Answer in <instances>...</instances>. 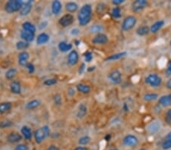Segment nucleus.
I'll use <instances>...</instances> for the list:
<instances>
[{
  "label": "nucleus",
  "instance_id": "obj_1",
  "mask_svg": "<svg viewBox=\"0 0 171 150\" xmlns=\"http://www.w3.org/2000/svg\"><path fill=\"white\" fill-rule=\"evenodd\" d=\"M92 17V7L90 5L85 4L81 7L78 14V19L81 26H85L90 23Z\"/></svg>",
  "mask_w": 171,
  "mask_h": 150
},
{
  "label": "nucleus",
  "instance_id": "obj_2",
  "mask_svg": "<svg viewBox=\"0 0 171 150\" xmlns=\"http://www.w3.org/2000/svg\"><path fill=\"white\" fill-rule=\"evenodd\" d=\"M24 6V2L22 0H10L7 2L5 5V10L7 13L12 14L18 12Z\"/></svg>",
  "mask_w": 171,
  "mask_h": 150
},
{
  "label": "nucleus",
  "instance_id": "obj_3",
  "mask_svg": "<svg viewBox=\"0 0 171 150\" xmlns=\"http://www.w3.org/2000/svg\"><path fill=\"white\" fill-rule=\"evenodd\" d=\"M50 134V128L48 126H43L40 127L34 133V138H35L37 143H41Z\"/></svg>",
  "mask_w": 171,
  "mask_h": 150
},
{
  "label": "nucleus",
  "instance_id": "obj_4",
  "mask_svg": "<svg viewBox=\"0 0 171 150\" xmlns=\"http://www.w3.org/2000/svg\"><path fill=\"white\" fill-rule=\"evenodd\" d=\"M145 83L151 87H158L161 85L162 78L156 74H150L146 77Z\"/></svg>",
  "mask_w": 171,
  "mask_h": 150
},
{
  "label": "nucleus",
  "instance_id": "obj_5",
  "mask_svg": "<svg viewBox=\"0 0 171 150\" xmlns=\"http://www.w3.org/2000/svg\"><path fill=\"white\" fill-rule=\"evenodd\" d=\"M137 23V18L135 16L129 15L125 17L122 24V30L123 31H129L135 27Z\"/></svg>",
  "mask_w": 171,
  "mask_h": 150
},
{
  "label": "nucleus",
  "instance_id": "obj_6",
  "mask_svg": "<svg viewBox=\"0 0 171 150\" xmlns=\"http://www.w3.org/2000/svg\"><path fill=\"white\" fill-rule=\"evenodd\" d=\"M148 6V2L146 0H136L132 4V10L135 13L142 12Z\"/></svg>",
  "mask_w": 171,
  "mask_h": 150
},
{
  "label": "nucleus",
  "instance_id": "obj_7",
  "mask_svg": "<svg viewBox=\"0 0 171 150\" xmlns=\"http://www.w3.org/2000/svg\"><path fill=\"white\" fill-rule=\"evenodd\" d=\"M123 143L127 147L133 148L139 144V139L135 136L132 135V134H128L123 138Z\"/></svg>",
  "mask_w": 171,
  "mask_h": 150
},
{
  "label": "nucleus",
  "instance_id": "obj_8",
  "mask_svg": "<svg viewBox=\"0 0 171 150\" xmlns=\"http://www.w3.org/2000/svg\"><path fill=\"white\" fill-rule=\"evenodd\" d=\"M74 22V17L71 14H66L63 15L59 21V23L62 27H66L70 26Z\"/></svg>",
  "mask_w": 171,
  "mask_h": 150
},
{
  "label": "nucleus",
  "instance_id": "obj_9",
  "mask_svg": "<svg viewBox=\"0 0 171 150\" xmlns=\"http://www.w3.org/2000/svg\"><path fill=\"white\" fill-rule=\"evenodd\" d=\"M110 81L114 84H119L122 82V74L118 70H115L109 74Z\"/></svg>",
  "mask_w": 171,
  "mask_h": 150
},
{
  "label": "nucleus",
  "instance_id": "obj_10",
  "mask_svg": "<svg viewBox=\"0 0 171 150\" xmlns=\"http://www.w3.org/2000/svg\"><path fill=\"white\" fill-rule=\"evenodd\" d=\"M108 39L107 36L104 34H97V36H95L94 37V39L92 40V43L95 45H103V44H106L107 43Z\"/></svg>",
  "mask_w": 171,
  "mask_h": 150
},
{
  "label": "nucleus",
  "instance_id": "obj_11",
  "mask_svg": "<svg viewBox=\"0 0 171 150\" xmlns=\"http://www.w3.org/2000/svg\"><path fill=\"white\" fill-rule=\"evenodd\" d=\"M78 59H79V55L78 53L76 50H71L69 52V55H68V63L70 65H76L78 62Z\"/></svg>",
  "mask_w": 171,
  "mask_h": 150
},
{
  "label": "nucleus",
  "instance_id": "obj_12",
  "mask_svg": "<svg viewBox=\"0 0 171 150\" xmlns=\"http://www.w3.org/2000/svg\"><path fill=\"white\" fill-rule=\"evenodd\" d=\"M158 104L164 108L170 107L171 105V95H165L160 96L158 99Z\"/></svg>",
  "mask_w": 171,
  "mask_h": 150
},
{
  "label": "nucleus",
  "instance_id": "obj_13",
  "mask_svg": "<svg viewBox=\"0 0 171 150\" xmlns=\"http://www.w3.org/2000/svg\"><path fill=\"white\" fill-rule=\"evenodd\" d=\"M29 53L27 52H22L21 53H19L18 55V64H20L21 66H26L28 62H27V60L29 59Z\"/></svg>",
  "mask_w": 171,
  "mask_h": 150
},
{
  "label": "nucleus",
  "instance_id": "obj_14",
  "mask_svg": "<svg viewBox=\"0 0 171 150\" xmlns=\"http://www.w3.org/2000/svg\"><path fill=\"white\" fill-rule=\"evenodd\" d=\"M31 9H32V2L29 0L24 3V6L20 11V15L22 16H26L31 12Z\"/></svg>",
  "mask_w": 171,
  "mask_h": 150
},
{
  "label": "nucleus",
  "instance_id": "obj_15",
  "mask_svg": "<svg viewBox=\"0 0 171 150\" xmlns=\"http://www.w3.org/2000/svg\"><path fill=\"white\" fill-rule=\"evenodd\" d=\"M22 139V135L18 133H11L7 137V140L10 143H15L20 142Z\"/></svg>",
  "mask_w": 171,
  "mask_h": 150
},
{
  "label": "nucleus",
  "instance_id": "obj_16",
  "mask_svg": "<svg viewBox=\"0 0 171 150\" xmlns=\"http://www.w3.org/2000/svg\"><path fill=\"white\" fill-rule=\"evenodd\" d=\"M164 21H158L154 23L151 26V27H150V32L153 33V34H156L157 32H158L164 27Z\"/></svg>",
  "mask_w": 171,
  "mask_h": 150
},
{
  "label": "nucleus",
  "instance_id": "obj_17",
  "mask_svg": "<svg viewBox=\"0 0 171 150\" xmlns=\"http://www.w3.org/2000/svg\"><path fill=\"white\" fill-rule=\"evenodd\" d=\"M21 37L25 42L29 43V42H32L34 40V34L25 30H22L21 31Z\"/></svg>",
  "mask_w": 171,
  "mask_h": 150
},
{
  "label": "nucleus",
  "instance_id": "obj_18",
  "mask_svg": "<svg viewBox=\"0 0 171 150\" xmlns=\"http://www.w3.org/2000/svg\"><path fill=\"white\" fill-rule=\"evenodd\" d=\"M50 40V36L46 33H41V34L38 35L37 39V43L38 45L45 44Z\"/></svg>",
  "mask_w": 171,
  "mask_h": 150
},
{
  "label": "nucleus",
  "instance_id": "obj_19",
  "mask_svg": "<svg viewBox=\"0 0 171 150\" xmlns=\"http://www.w3.org/2000/svg\"><path fill=\"white\" fill-rule=\"evenodd\" d=\"M10 90L14 94L21 93V83L18 81H14L10 84Z\"/></svg>",
  "mask_w": 171,
  "mask_h": 150
},
{
  "label": "nucleus",
  "instance_id": "obj_20",
  "mask_svg": "<svg viewBox=\"0 0 171 150\" xmlns=\"http://www.w3.org/2000/svg\"><path fill=\"white\" fill-rule=\"evenodd\" d=\"M160 125L159 123H158L157 121L153 122V123L150 124L148 127V130L150 134H156L157 132H158L160 130Z\"/></svg>",
  "mask_w": 171,
  "mask_h": 150
},
{
  "label": "nucleus",
  "instance_id": "obj_21",
  "mask_svg": "<svg viewBox=\"0 0 171 150\" xmlns=\"http://www.w3.org/2000/svg\"><path fill=\"white\" fill-rule=\"evenodd\" d=\"M88 112V108L85 104H81L78 106V112H77V117L78 118H82L87 115Z\"/></svg>",
  "mask_w": 171,
  "mask_h": 150
},
{
  "label": "nucleus",
  "instance_id": "obj_22",
  "mask_svg": "<svg viewBox=\"0 0 171 150\" xmlns=\"http://www.w3.org/2000/svg\"><path fill=\"white\" fill-rule=\"evenodd\" d=\"M22 27H23V30L27 31V32L33 33V34H35L36 32V27L33 24H31V22H24L22 24Z\"/></svg>",
  "mask_w": 171,
  "mask_h": 150
},
{
  "label": "nucleus",
  "instance_id": "obj_23",
  "mask_svg": "<svg viewBox=\"0 0 171 150\" xmlns=\"http://www.w3.org/2000/svg\"><path fill=\"white\" fill-rule=\"evenodd\" d=\"M59 49L62 52H67L72 49V45L71 43H67L66 42H60L59 43Z\"/></svg>",
  "mask_w": 171,
  "mask_h": 150
},
{
  "label": "nucleus",
  "instance_id": "obj_24",
  "mask_svg": "<svg viewBox=\"0 0 171 150\" xmlns=\"http://www.w3.org/2000/svg\"><path fill=\"white\" fill-rule=\"evenodd\" d=\"M150 32V28L148 27V26H140L136 30V34H137L139 36H146L149 34Z\"/></svg>",
  "mask_w": 171,
  "mask_h": 150
},
{
  "label": "nucleus",
  "instance_id": "obj_25",
  "mask_svg": "<svg viewBox=\"0 0 171 150\" xmlns=\"http://www.w3.org/2000/svg\"><path fill=\"white\" fill-rule=\"evenodd\" d=\"M103 30H104V27L100 24H94V25L90 26L89 28V32L90 34H100Z\"/></svg>",
  "mask_w": 171,
  "mask_h": 150
},
{
  "label": "nucleus",
  "instance_id": "obj_26",
  "mask_svg": "<svg viewBox=\"0 0 171 150\" xmlns=\"http://www.w3.org/2000/svg\"><path fill=\"white\" fill-rule=\"evenodd\" d=\"M62 9V4L59 1H53L52 3V12L54 15H58Z\"/></svg>",
  "mask_w": 171,
  "mask_h": 150
},
{
  "label": "nucleus",
  "instance_id": "obj_27",
  "mask_svg": "<svg viewBox=\"0 0 171 150\" xmlns=\"http://www.w3.org/2000/svg\"><path fill=\"white\" fill-rule=\"evenodd\" d=\"M21 132H22V134L26 139H31V137H32V132H31L30 127L27 126L22 127Z\"/></svg>",
  "mask_w": 171,
  "mask_h": 150
},
{
  "label": "nucleus",
  "instance_id": "obj_28",
  "mask_svg": "<svg viewBox=\"0 0 171 150\" xmlns=\"http://www.w3.org/2000/svg\"><path fill=\"white\" fill-rule=\"evenodd\" d=\"M77 90L78 92H81L83 94H88L90 92V87L87 84L84 83H79L77 85Z\"/></svg>",
  "mask_w": 171,
  "mask_h": 150
},
{
  "label": "nucleus",
  "instance_id": "obj_29",
  "mask_svg": "<svg viewBox=\"0 0 171 150\" xmlns=\"http://www.w3.org/2000/svg\"><path fill=\"white\" fill-rule=\"evenodd\" d=\"M78 8V6L76 4V2H67L66 4V11L69 13H73V12H76Z\"/></svg>",
  "mask_w": 171,
  "mask_h": 150
},
{
  "label": "nucleus",
  "instance_id": "obj_30",
  "mask_svg": "<svg viewBox=\"0 0 171 150\" xmlns=\"http://www.w3.org/2000/svg\"><path fill=\"white\" fill-rule=\"evenodd\" d=\"M127 55L126 52H119V53L116 54H113V55H110L108 58L106 59V61H115V60H118V59H120L123 57H125V55Z\"/></svg>",
  "mask_w": 171,
  "mask_h": 150
},
{
  "label": "nucleus",
  "instance_id": "obj_31",
  "mask_svg": "<svg viewBox=\"0 0 171 150\" xmlns=\"http://www.w3.org/2000/svg\"><path fill=\"white\" fill-rule=\"evenodd\" d=\"M12 108L11 102H2L0 103V114H4L9 111Z\"/></svg>",
  "mask_w": 171,
  "mask_h": 150
},
{
  "label": "nucleus",
  "instance_id": "obj_32",
  "mask_svg": "<svg viewBox=\"0 0 171 150\" xmlns=\"http://www.w3.org/2000/svg\"><path fill=\"white\" fill-rule=\"evenodd\" d=\"M144 101L146 102H152V101L156 100L158 99V95L157 93H154V92H151V93H146L144 94L143 96Z\"/></svg>",
  "mask_w": 171,
  "mask_h": 150
},
{
  "label": "nucleus",
  "instance_id": "obj_33",
  "mask_svg": "<svg viewBox=\"0 0 171 150\" xmlns=\"http://www.w3.org/2000/svg\"><path fill=\"white\" fill-rule=\"evenodd\" d=\"M40 104H41L40 100H38V99H34V100H31L27 102V103L26 104L25 108L27 109H35V108L38 107V106L40 105Z\"/></svg>",
  "mask_w": 171,
  "mask_h": 150
},
{
  "label": "nucleus",
  "instance_id": "obj_34",
  "mask_svg": "<svg viewBox=\"0 0 171 150\" xmlns=\"http://www.w3.org/2000/svg\"><path fill=\"white\" fill-rule=\"evenodd\" d=\"M17 74V70L15 68H10L6 71V77L7 80H12L15 78V77Z\"/></svg>",
  "mask_w": 171,
  "mask_h": 150
},
{
  "label": "nucleus",
  "instance_id": "obj_35",
  "mask_svg": "<svg viewBox=\"0 0 171 150\" xmlns=\"http://www.w3.org/2000/svg\"><path fill=\"white\" fill-rule=\"evenodd\" d=\"M111 15H112L113 17H114V18L118 19L120 18L122 16L121 15V8H120V7H115L114 8H113L112 12H111Z\"/></svg>",
  "mask_w": 171,
  "mask_h": 150
},
{
  "label": "nucleus",
  "instance_id": "obj_36",
  "mask_svg": "<svg viewBox=\"0 0 171 150\" xmlns=\"http://www.w3.org/2000/svg\"><path fill=\"white\" fill-rule=\"evenodd\" d=\"M29 47V43L25 41H19L16 43V48L18 50H23L26 49Z\"/></svg>",
  "mask_w": 171,
  "mask_h": 150
},
{
  "label": "nucleus",
  "instance_id": "obj_37",
  "mask_svg": "<svg viewBox=\"0 0 171 150\" xmlns=\"http://www.w3.org/2000/svg\"><path fill=\"white\" fill-rule=\"evenodd\" d=\"M90 142V138L88 137V136H84V137H81V138L78 140V143L81 146H86L88 145L89 143Z\"/></svg>",
  "mask_w": 171,
  "mask_h": 150
},
{
  "label": "nucleus",
  "instance_id": "obj_38",
  "mask_svg": "<svg viewBox=\"0 0 171 150\" xmlns=\"http://www.w3.org/2000/svg\"><path fill=\"white\" fill-rule=\"evenodd\" d=\"M13 125V123L11 121H8V120H5L0 122V128L4 129L7 128V127H10Z\"/></svg>",
  "mask_w": 171,
  "mask_h": 150
},
{
  "label": "nucleus",
  "instance_id": "obj_39",
  "mask_svg": "<svg viewBox=\"0 0 171 150\" xmlns=\"http://www.w3.org/2000/svg\"><path fill=\"white\" fill-rule=\"evenodd\" d=\"M162 149L164 150H168L171 149V140L166 139L163 143H162Z\"/></svg>",
  "mask_w": 171,
  "mask_h": 150
},
{
  "label": "nucleus",
  "instance_id": "obj_40",
  "mask_svg": "<svg viewBox=\"0 0 171 150\" xmlns=\"http://www.w3.org/2000/svg\"><path fill=\"white\" fill-rule=\"evenodd\" d=\"M84 57H85V60L86 62H90L91 60L93 59V54H92L91 52L88 51L85 53L84 55Z\"/></svg>",
  "mask_w": 171,
  "mask_h": 150
},
{
  "label": "nucleus",
  "instance_id": "obj_41",
  "mask_svg": "<svg viewBox=\"0 0 171 150\" xmlns=\"http://www.w3.org/2000/svg\"><path fill=\"white\" fill-rule=\"evenodd\" d=\"M57 83V80L54 79V78H51V79H47L43 82V84L46 86H53V85L56 84Z\"/></svg>",
  "mask_w": 171,
  "mask_h": 150
},
{
  "label": "nucleus",
  "instance_id": "obj_42",
  "mask_svg": "<svg viewBox=\"0 0 171 150\" xmlns=\"http://www.w3.org/2000/svg\"><path fill=\"white\" fill-rule=\"evenodd\" d=\"M25 67L27 69V71H28L29 74H33L34 72V71H35V68H34V65L32 63L28 62V63L26 64Z\"/></svg>",
  "mask_w": 171,
  "mask_h": 150
},
{
  "label": "nucleus",
  "instance_id": "obj_43",
  "mask_svg": "<svg viewBox=\"0 0 171 150\" xmlns=\"http://www.w3.org/2000/svg\"><path fill=\"white\" fill-rule=\"evenodd\" d=\"M165 121L167 124H171V109H169L168 111H167L165 116Z\"/></svg>",
  "mask_w": 171,
  "mask_h": 150
},
{
  "label": "nucleus",
  "instance_id": "obj_44",
  "mask_svg": "<svg viewBox=\"0 0 171 150\" xmlns=\"http://www.w3.org/2000/svg\"><path fill=\"white\" fill-rule=\"evenodd\" d=\"M15 150H28V147L24 144H19L15 148Z\"/></svg>",
  "mask_w": 171,
  "mask_h": 150
},
{
  "label": "nucleus",
  "instance_id": "obj_45",
  "mask_svg": "<svg viewBox=\"0 0 171 150\" xmlns=\"http://www.w3.org/2000/svg\"><path fill=\"white\" fill-rule=\"evenodd\" d=\"M54 102L56 105H60L61 102H62V99H61L60 95H56L54 96Z\"/></svg>",
  "mask_w": 171,
  "mask_h": 150
},
{
  "label": "nucleus",
  "instance_id": "obj_46",
  "mask_svg": "<svg viewBox=\"0 0 171 150\" xmlns=\"http://www.w3.org/2000/svg\"><path fill=\"white\" fill-rule=\"evenodd\" d=\"M124 2H125L124 0H113L112 3L113 5H115L116 6H120V5L123 4Z\"/></svg>",
  "mask_w": 171,
  "mask_h": 150
},
{
  "label": "nucleus",
  "instance_id": "obj_47",
  "mask_svg": "<svg viewBox=\"0 0 171 150\" xmlns=\"http://www.w3.org/2000/svg\"><path fill=\"white\" fill-rule=\"evenodd\" d=\"M79 33H80V30L77 28H74L71 30V34L74 35V36H76V35L79 34Z\"/></svg>",
  "mask_w": 171,
  "mask_h": 150
},
{
  "label": "nucleus",
  "instance_id": "obj_48",
  "mask_svg": "<svg viewBox=\"0 0 171 150\" xmlns=\"http://www.w3.org/2000/svg\"><path fill=\"white\" fill-rule=\"evenodd\" d=\"M167 73L169 75H171V61H170V62H168V64H167Z\"/></svg>",
  "mask_w": 171,
  "mask_h": 150
},
{
  "label": "nucleus",
  "instance_id": "obj_49",
  "mask_svg": "<svg viewBox=\"0 0 171 150\" xmlns=\"http://www.w3.org/2000/svg\"><path fill=\"white\" fill-rule=\"evenodd\" d=\"M166 87H167L168 90H171V78H170V79L167 81V83H166Z\"/></svg>",
  "mask_w": 171,
  "mask_h": 150
},
{
  "label": "nucleus",
  "instance_id": "obj_50",
  "mask_svg": "<svg viewBox=\"0 0 171 150\" xmlns=\"http://www.w3.org/2000/svg\"><path fill=\"white\" fill-rule=\"evenodd\" d=\"M85 64H81V68L79 69V73H80V74H81V73L83 72V71H84V70H85Z\"/></svg>",
  "mask_w": 171,
  "mask_h": 150
},
{
  "label": "nucleus",
  "instance_id": "obj_51",
  "mask_svg": "<svg viewBox=\"0 0 171 150\" xmlns=\"http://www.w3.org/2000/svg\"><path fill=\"white\" fill-rule=\"evenodd\" d=\"M47 150H58V148L56 146H51L48 148Z\"/></svg>",
  "mask_w": 171,
  "mask_h": 150
},
{
  "label": "nucleus",
  "instance_id": "obj_52",
  "mask_svg": "<svg viewBox=\"0 0 171 150\" xmlns=\"http://www.w3.org/2000/svg\"><path fill=\"white\" fill-rule=\"evenodd\" d=\"M75 150H88V149H87V148H85V147H82V146H81V147H78V148H76V149Z\"/></svg>",
  "mask_w": 171,
  "mask_h": 150
},
{
  "label": "nucleus",
  "instance_id": "obj_53",
  "mask_svg": "<svg viewBox=\"0 0 171 150\" xmlns=\"http://www.w3.org/2000/svg\"><path fill=\"white\" fill-rule=\"evenodd\" d=\"M166 139H170V140H171V131H170V132H169V133L167 134V137H166Z\"/></svg>",
  "mask_w": 171,
  "mask_h": 150
},
{
  "label": "nucleus",
  "instance_id": "obj_54",
  "mask_svg": "<svg viewBox=\"0 0 171 150\" xmlns=\"http://www.w3.org/2000/svg\"><path fill=\"white\" fill-rule=\"evenodd\" d=\"M139 150H147V149H139Z\"/></svg>",
  "mask_w": 171,
  "mask_h": 150
},
{
  "label": "nucleus",
  "instance_id": "obj_55",
  "mask_svg": "<svg viewBox=\"0 0 171 150\" xmlns=\"http://www.w3.org/2000/svg\"><path fill=\"white\" fill-rule=\"evenodd\" d=\"M111 150H119V149H111Z\"/></svg>",
  "mask_w": 171,
  "mask_h": 150
},
{
  "label": "nucleus",
  "instance_id": "obj_56",
  "mask_svg": "<svg viewBox=\"0 0 171 150\" xmlns=\"http://www.w3.org/2000/svg\"><path fill=\"white\" fill-rule=\"evenodd\" d=\"M170 46H171V41H170Z\"/></svg>",
  "mask_w": 171,
  "mask_h": 150
}]
</instances>
